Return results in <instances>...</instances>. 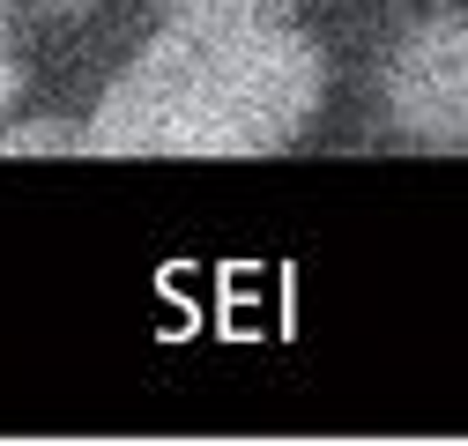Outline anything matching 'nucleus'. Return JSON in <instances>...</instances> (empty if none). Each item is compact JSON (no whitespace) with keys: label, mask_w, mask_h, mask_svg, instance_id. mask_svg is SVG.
Instances as JSON below:
<instances>
[{"label":"nucleus","mask_w":468,"mask_h":446,"mask_svg":"<svg viewBox=\"0 0 468 446\" xmlns=\"http://www.w3.org/2000/svg\"><path fill=\"white\" fill-rule=\"evenodd\" d=\"M327 97L320 52L275 16L186 8L90 112V156H275Z\"/></svg>","instance_id":"nucleus-1"},{"label":"nucleus","mask_w":468,"mask_h":446,"mask_svg":"<svg viewBox=\"0 0 468 446\" xmlns=\"http://www.w3.org/2000/svg\"><path fill=\"white\" fill-rule=\"evenodd\" d=\"M387 127L417 149H468V23H424L387 60Z\"/></svg>","instance_id":"nucleus-2"},{"label":"nucleus","mask_w":468,"mask_h":446,"mask_svg":"<svg viewBox=\"0 0 468 446\" xmlns=\"http://www.w3.org/2000/svg\"><path fill=\"white\" fill-rule=\"evenodd\" d=\"M90 127L68 120H23V127H0V156H82Z\"/></svg>","instance_id":"nucleus-3"},{"label":"nucleus","mask_w":468,"mask_h":446,"mask_svg":"<svg viewBox=\"0 0 468 446\" xmlns=\"http://www.w3.org/2000/svg\"><path fill=\"white\" fill-rule=\"evenodd\" d=\"M16 90H23V60H16V23L0 8V112L16 104Z\"/></svg>","instance_id":"nucleus-4"},{"label":"nucleus","mask_w":468,"mask_h":446,"mask_svg":"<svg viewBox=\"0 0 468 446\" xmlns=\"http://www.w3.org/2000/svg\"><path fill=\"white\" fill-rule=\"evenodd\" d=\"M216 8H239V16H282L290 0H216Z\"/></svg>","instance_id":"nucleus-5"},{"label":"nucleus","mask_w":468,"mask_h":446,"mask_svg":"<svg viewBox=\"0 0 468 446\" xmlns=\"http://www.w3.org/2000/svg\"><path fill=\"white\" fill-rule=\"evenodd\" d=\"M37 8H52V16H82L90 0H37Z\"/></svg>","instance_id":"nucleus-6"},{"label":"nucleus","mask_w":468,"mask_h":446,"mask_svg":"<svg viewBox=\"0 0 468 446\" xmlns=\"http://www.w3.org/2000/svg\"><path fill=\"white\" fill-rule=\"evenodd\" d=\"M164 8H171V16H186V8H216V0H164Z\"/></svg>","instance_id":"nucleus-7"}]
</instances>
